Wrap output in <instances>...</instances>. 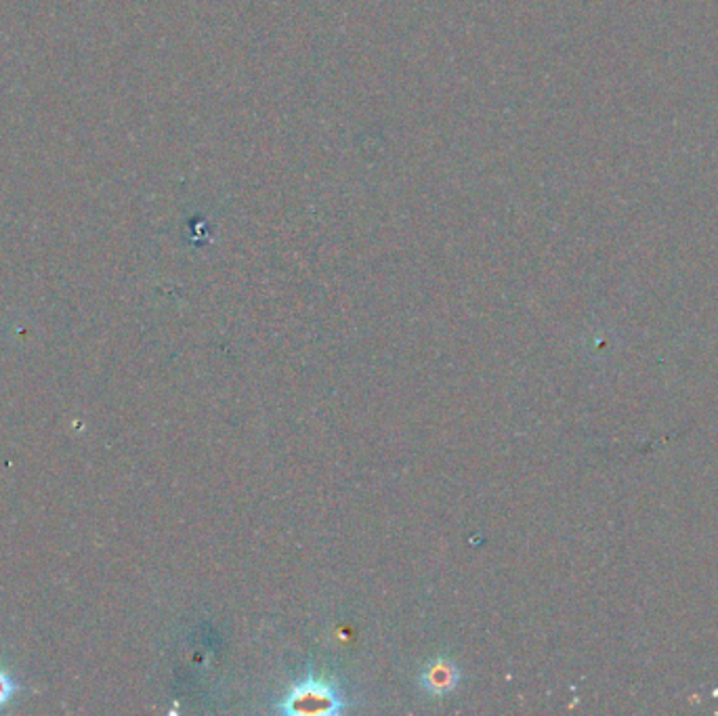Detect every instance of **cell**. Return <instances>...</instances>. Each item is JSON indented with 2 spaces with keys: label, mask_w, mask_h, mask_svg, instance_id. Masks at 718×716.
<instances>
[{
  "label": "cell",
  "mask_w": 718,
  "mask_h": 716,
  "mask_svg": "<svg viewBox=\"0 0 718 716\" xmlns=\"http://www.w3.org/2000/svg\"><path fill=\"white\" fill-rule=\"evenodd\" d=\"M341 708H343V698L336 691V687L315 679L297 683L280 704V711L284 715L329 716L338 713Z\"/></svg>",
  "instance_id": "6da1fadb"
},
{
  "label": "cell",
  "mask_w": 718,
  "mask_h": 716,
  "mask_svg": "<svg viewBox=\"0 0 718 716\" xmlns=\"http://www.w3.org/2000/svg\"><path fill=\"white\" fill-rule=\"evenodd\" d=\"M458 681L460 672L449 659H437L429 664L422 675V687L433 695H446L451 689H456Z\"/></svg>",
  "instance_id": "7a4b0ae2"
},
{
  "label": "cell",
  "mask_w": 718,
  "mask_h": 716,
  "mask_svg": "<svg viewBox=\"0 0 718 716\" xmlns=\"http://www.w3.org/2000/svg\"><path fill=\"white\" fill-rule=\"evenodd\" d=\"M17 691L20 686L15 683V679L4 668H0V711L15 698Z\"/></svg>",
  "instance_id": "3957f363"
}]
</instances>
